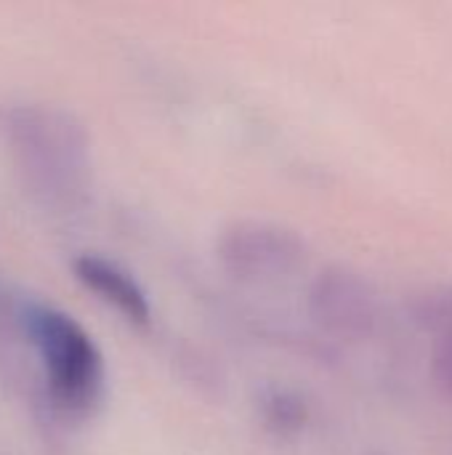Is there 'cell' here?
Masks as SVG:
<instances>
[{
    "label": "cell",
    "mask_w": 452,
    "mask_h": 455,
    "mask_svg": "<svg viewBox=\"0 0 452 455\" xmlns=\"http://www.w3.org/2000/svg\"><path fill=\"white\" fill-rule=\"evenodd\" d=\"M29 331L45 363L51 395L69 411H88L104 381L101 352L93 339L64 312L35 309Z\"/></svg>",
    "instance_id": "6da1fadb"
},
{
    "label": "cell",
    "mask_w": 452,
    "mask_h": 455,
    "mask_svg": "<svg viewBox=\"0 0 452 455\" xmlns=\"http://www.w3.org/2000/svg\"><path fill=\"white\" fill-rule=\"evenodd\" d=\"M306 256L304 240L274 224H234L218 243L221 264L240 280H277L298 269Z\"/></svg>",
    "instance_id": "7a4b0ae2"
},
{
    "label": "cell",
    "mask_w": 452,
    "mask_h": 455,
    "mask_svg": "<svg viewBox=\"0 0 452 455\" xmlns=\"http://www.w3.org/2000/svg\"><path fill=\"white\" fill-rule=\"evenodd\" d=\"M309 315L320 331L336 339L362 341L376 331L378 304L360 275L333 267L317 275L309 291Z\"/></svg>",
    "instance_id": "3957f363"
},
{
    "label": "cell",
    "mask_w": 452,
    "mask_h": 455,
    "mask_svg": "<svg viewBox=\"0 0 452 455\" xmlns=\"http://www.w3.org/2000/svg\"><path fill=\"white\" fill-rule=\"evenodd\" d=\"M75 275L80 277V283L93 291L96 296H101L107 304H112L123 317H128L133 325L144 328L149 325V301L141 291V285L117 264L99 259V256H83L75 261Z\"/></svg>",
    "instance_id": "277c9868"
},
{
    "label": "cell",
    "mask_w": 452,
    "mask_h": 455,
    "mask_svg": "<svg viewBox=\"0 0 452 455\" xmlns=\"http://www.w3.org/2000/svg\"><path fill=\"white\" fill-rule=\"evenodd\" d=\"M261 421L277 437H296L309 424V405L298 392L272 389L261 400Z\"/></svg>",
    "instance_id": "5b68a950"
},
{
    "label": "cell",
    "mask_w": 452,
    "mask_h": 455,
    "mask_svg": "<svg viewBox=\"0 0 452 455\" xmlns=\"http://www.w3.org/2000/svg\"><path fill=\"white\" fill-rule=\"evenodd\" d=\"M432 373L440 389L452 400V333L437 339L432 352Z\"/></svg>",
    "instance_id": "8992f818"
},
{
    "label": "cell",
    "mask_w": 452,
    "mask_h": 455,
    "mask_svg": "<svg viewBox=\"0 0 452 455\" xmlns=\"http://www.w3.org/2000/svg\"><path fill=\"white\" fill-rule=\"evenodd\" d=\"M368 455H392V453H368Z\"/></svg>",
    "instance_id": "52a82bcc"
}]
</instances>
